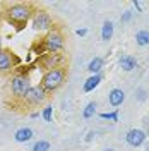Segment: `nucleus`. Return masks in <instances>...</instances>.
<instances>
[{
  "mask_svg": "<svg viewBox=\"0 0 149 151\" xmlns=\"http://www.w3.org/2000/svg\"><path fill=\"white\" fill-rule=\"evenodd\" d=\"M64 47H65V36H64L62 29L53 28L41 40H38L36 45L33 47V50L41 57L43 53H58V52L64 50Z\"/></svg>",
  "mask_w": 149,
  "mask_h": 151,
  "instance_id": "obj_1",
  "label": "nucleus"
},
{
  "mask_svg": "<svg viewBox=\"0 0 149 151\" xmlns=\"http://www.w3.org/2000/svg\"><path fill=\"white\" fill-rule=\"evenodd\" d=\"M34 14V7L29 2H17V4H10L5 9V17L10 24H14L16 29H22L29 21L33 19Z\"/></svg>",
  "mask_w": 149,
  "mask_h": 151,
  "instance_id": "obj_2",
  "label": "nucleus"
},
{
  "mask_svg": "<svg viewBox=\"0 0 149 151\" xmlns=\"http://www.w3.org/2000/svg\"><path fill=\"white\" fill-rule=\"evenodd\" d=\"M65 79H67V65L43 72L41 79H39V86H41L48 94H52V93H55V91H58V89L64 86Z\"/></svg>",
  "mask_w": 149,
  "mask_h": 151,
  "instance_id": "obj_3",
  "label": "nucleus"
},
{
  "mask_svg": "<svg viewBox=\"0 0 149 151\" xmlns=\"http://www.w3.org/2000/svg\"><path fill=\"white\" fill-rule=\"evenodd\" d=\"M29 88H31V81L29 76L26 74H14L9 79V89L14 100H22L24 94L29 91Z\"/></svg>",
  "mask_w": 149,
  "mask_h": 151,
  "instance_id": "obj_4",
  "label": "nucleus"
},
{
  "mask_svg": "<svg viewBox=\"0 0 149 151\" xmlns=\"http://www.w3.org/2000/svg\"><path fill=\"white\" fill-rule=\"evenodd\" d=\"M67 57L58 52V53H43V55L38 58V65L43 69V72L47 70H53V69H58V67H65Z\"/></svg>",
  "mask_w": 149,
  "mask_h": 151,
  "instance_id": "obj_5",
  "label": "nucleus"
},
{
  "mask_svg": "<svg viewBox=\"0 0 149 151\" xmlns=\"http://www.w3.org/2000/svg\"><path fill=\"white\" fill-rule=\"evenodd\" d=\"M31 24H33V28L36 29V31H47V33L55 28V21H53V17L43 9L34 10L33 19H31Z\"/></svg>",
  "mask_w": 149,
  "mask_h": 151,
  "instance_id": "obj_6",
  "label": "nucleus"
},
{
  "mask_svg": "<svg viewBox=\"0 0 149 151\" xmlns=\"http://www.w3.org/2000/svg\"><path fill=\"white\" fill-rule=\"evenodd\" d=\"M47 100H48V93L38 84V86H31L29 88V91L22 98V103L26 106H39V105L45 103Z\"/></svg>",
  "mask_w": 149,
  "mask_h": 151,
  "instance_id": "obj_7",
  "label": "nucleus"
},
{
  "mask_svg": "<svg viewBox=\"0 0 149 151\" xmlns=\"http://www.w3.org/2000/svg\"><path fill=\"white\" fill-rule=\"evenodd\" d=\"M19 64V58L17 55L12 52V50H7V48H4V52L0 53V74H9L12 72L16 65Z\"/></svg>",
  "mask_w": 149,
  "mask_h": 151,
  "instance_id": "obj_8",
  "label": "nucleus"
},
{
  "mask_svg": "<svg viewBox=\"0 0 149 151\" xmlns=\"http://www.w3.org/2000/svg\"><path fill=\"white\" fill-rule=\"evenodd\" d=\"M146 137L148 136H146L144 129H130L127 132V136H125V141L132 148H139V146H142L146 142Z\"/></svg>",
  "mask_w": 149,
  "mask_h": 151,
  "instance_id": "obj_9",
  "label": "nucleus"
},
{
  "mask_svg": "<svg viewBox=\"0 0 149 151\" xmlns=\"http://www.w3.org/2000/svg\"><path fill=\"white\" fill-rule=\"evenodd\" d=\"M123 101H125V93H123V89H120V88H113L112 91L108 93V103L112 105L113 108L120 106Z\"/></svg>",
  "mask_w": 149,
  "mask_h": 151,
  "instance_id": "obj_10",
  "label": "nucleus"
},
{
  "mask_svg": "<svg viewBox=\"0 0 149 151\" xmlns=\"http://www.w3.org/2000/svg\"><path fill=\"white\" fill-rule=\"evenodd\" d=\"M103 81V76L101 74H93V76H89L86 81H84V86H82V89H84V93H91V91H94L98 86H100V83Z\"/></svg>",
  "mask_w": 149,
  "mask_h": 151,
  "instance_id": "obj_11",
  "label": "nucleus"
},
{
  "mask_svg": "<svg viewBox=\"0 0 149 151\" xmlns=\"http://www.w3.org/2000/svg\"><path fill=\"white\" fill-rule=\"evenodd\" d=\"M118 65H120L122 70L130 72V70H134V69L137 67V58L132 57V55H122L120 60H118Z\"/></svg>",
  "mask_w": 149,
  "mask_h": 151,
  "instance_id": "obj_12",
  "label": "nucleus"
},
{
  "mask_svg": "<svg viewBox=\"0 0 149 151\" xmlns=\"http://www.w3.org/2000/svg\"><path fill=\"white\" fill-rule=\"evenodd\" d=\"M33 129H29V127H21L19 131H16L14 134V139L17 142H26V141H31L33 139Z\"/></svg>",
  "mask_w": 149,
  "mask_h": 151,
  "instance_id": "obj_13",
  "label": "nucleus"
},
{
  "mask_svg": "<svg viewBox=\"0 0 149 151\" xmlns=\"http://www.w3.org/2000/svg\"><path fill=\"white\" fill-rule=\"evenodd\" d=\"M103 65H105V60H103V57H94L93 60L87 64V70L91 72V76L93 74H100L101 72Z\"/></svg>",
  "mask_w": 149,
  "mask_h": 151,
  "instance_id": "obj_14",
  "label": "nucleus"
},
{
  "mask_svg": "<svg viewBox=\"0 0 149 151\" xmlns=\"http://www.w3.org/2000/svg\"><path fill=\"white\" fill-rule=\"evenodd\" d=\"M113 36V22L112 21H105L101 28V40L103 41H110Z\"/></svg>",
  "mask_w": 149,
  "mask_h": 151,
  "instance_id": "obj_15",
  "label": "nucleus"
},
{
  "mask_svg": "<svg viewBox=\"0 0 149 151\" xmlns=\"http://www.w3.org/2000/svg\"><path fill=\"white\" fill-rule=\"evenodd\" d=\"M135 43L139 47H148L149 45V31L148 29H142V31H139L135 35Z\"/></svg>",
  "mask_w": 149,
  "mask_h": 151,
  "instance_id": "obj_16",
  "label": "nucleus"
},
{
  "mask_svg": "<svg viewBox=\"0 0 149 151\" xmlns=\"http://www.w3.org/2000/svg\"><path fill=\"white\" fill-rule=\"evenodd\" d=\"M96 101H89V103L84 106V110H82V117L87 120V119H91V117H94V113H96Z\"/></svg>",
  "mask_w": 149,
  "mask_h": 151,
  "instance_id": "obj_17",
  "label": "nucleus"
},
{
  "mask_svg": "<svg viewBox=\"0 0 149 151\" xmlns=\"http://www.w3.org/2000/svg\"><path fill=\"white\" fill-rule=\"evenodd\" d=\"M100 117L105 120H112V122H118V110H113V112H103L100 113Z\"/></svg>",
  "mask_w": 149,
  "mask_h": 151,
  "instance_id": "obj_18",
  "label": "nucleus"
},
{
  "mask_svg": "<svg viewBox=\"0 0 149 151\" xmlns=\"http://www.w3.org/2000/svg\"><path fill=\"white\" fill-rule=\"evenodd\" d=\"M50 150V142L41 139V141H36L34 146H33V151H48Z\"/></svg>",
  "mask_w": 149,
  "mask_h": 151,
  "instance_id": "obj_19",
  "label": "nucleus"
},
{
  "mask_svg": "<svg viewBox=\"0 0 149 151\" xmlns=\"http://www.w3.org/2000/svg\"><path fill=\"white\" fill-rule=\"evenodd\" d=\"M52 112H53V106L52 105H47L41 112V117L45 119V122H52Z\"/></svg>",
  "mask_w": 149,
  "mask_h": 151,
  "instance_id": "obj_20",
  "label": "nucleus"
},
{
  "mask_svg": "<svg viewBox=\"0 0 149 151\" xmlns=\"http://www.w3.org/2000/svg\"><path fill=\"white\" fill-rule=\"evenodd\" d=\"M135 98H137L139 101H144V100L148 98V91H146V88H139V89H137V94H135Z\"/></svg>",
  "mask_w": 149,
  "mask_h": 151,
  "instance_id": "obj_21",
  "label": "nucleus"
},
{
  "mask_svg": "<svg viewBox=\"0 0 149 151\" xmlns=\"http://www.w3.org/2000/svg\"><path fill=\"white\" fill-rule=\"evenodd\" d=\"M132 16H134V12H132V10H125V12L122 14L120 21H122V22H129V21L132 19Z\"/></svg>",
  "mask_w": 149,
  "mask_h": 151,
  "instance_id": "obj_22",
  "label": "nucleus"
},
{
  "mask_svg": "<svg viewBox=\"0 0 149 151\" xmlns=\"http://www.w3.org/2000/svg\"><path fill=\"white\" fill-rule=\"evenodd\" d=\"M75 33H77V36H86V35H87V29H77V31H75Z\"/></svg>",
  "mask_w": 149,
  "mask_h": 151,
  "instance_id": "obj_23",
  "label": "nucleus"
},
{
  "mask_svg": "<svg viewBox=\"0 0 149 151\" xmlns=\"http://www.w3.org/2000/svg\"><path fill=\"white\" fill-rule=\"evenodd\" d=\"M93 136H96V132H94V131H89L87 137H86V141H91V139H93Z\"/></svg>",
  "mask_w": 149,
  "mask_h": 151,
  "instance_id": "obj_24",
  "label": "nucleus"
},
{
  "mask_svg": "<svg viewBox=\"0 0 149 151\" xmlns=\"http://www.w3.org/2000/svg\"><path fill=\"white\" fill-rule=\"evenodd\" d=\"M132 4H134V7H135L137 10H140V2H139V0H134Z\"/></svg>",
  "mask_w": 149,
  "mask_h": 151,
  "instance_id": "obj_25",
  "label": "nucleus"
},
{
  "mask_svg": "<svg viewBox=\"0 0 149 151\" xmlns=\"http://www.w3.org/2000/svg\"><path fill=\"white\" fill-rule=\"evenodd\" d=\"M31 117H33V119H36V117H39V113H38V112H33V113H31Z\"/></svg>",
  "mask_w": 149,
  "mask_h": 151,
  "instance_id": "obj_26",
  "label": "nucleus"
},
{
  "mask_svg": "<svg viewBox=\"0 0 149 151\" xmlns=\"http://www.w3.org/2000/svg\"><path fill=\"white\" fill-rule=\"evenodd\" d=\"M4 52V47H2V36H0V53Z\"/></svg>",
  "mask_w": 149,
  "mask_h": 151,
  "instance_id": "obj_27",
  "label": "nucleus"
},
{
  "mask_svg": "<svg viewBox=\"0 0 149 151\" xmlns=\"http://www.w3.org/2000/svg\"><path fill=\"white\" fill-rule=\"evenodd\" d=\"M103 151H115L113 148H106V150H103Z\"/></svg>",
  "mask_w": 149,
  "mask_h": 151,
  "instance_id": "obj_28",
  "label": "nucleus"
},
{
  "mask_svg": "<svg viewBox=\"0 0 149 151\" xmlns=\"http://www.w3.org/2000/svg\"><path fill=\"white\" fill-rule=\"evenodd\" d=\"M146 151H149V142H148V144H146Z\"/></svg>",
  "mask_w": 149,
  "mask_h": 151,
  "instance_id": "obj_29",
  "label": "nucleus"
}]
</instances>
